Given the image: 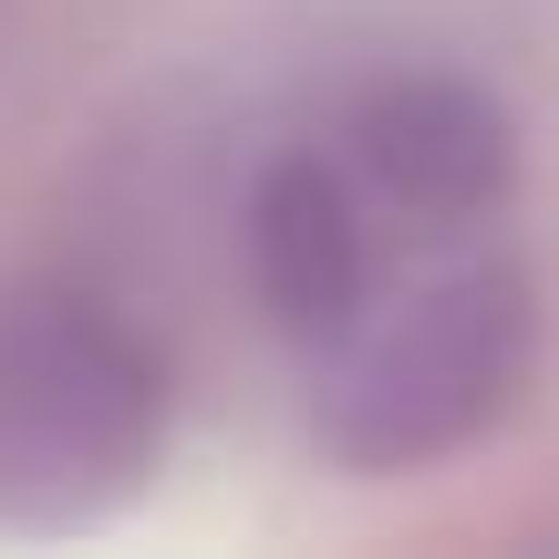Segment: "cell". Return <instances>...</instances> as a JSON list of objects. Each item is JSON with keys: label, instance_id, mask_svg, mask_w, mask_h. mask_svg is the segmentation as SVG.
<instances>
[{"label": "cell", "instance_id": "obj_1", "mask_svg": "<svg viewBox=\"0 0 559 559\" xmlns=\"http://www.w3.org/2000/svg\"><path fill=\"white\" fill-rule=\"evenodd\" d=\"M528 373H539V290L528 270L477 260L383 311L362 300V321L321 342L311 436L353 477H415V466L466 456L487 425H508Z\"/></svg>", "mask_w": 559, "mask_h": 559}, {"label": "cell", "instance_id": "obj_2", "mask_svg": "<svg viewBox=\"0 0 559 559\" xmlns=\"http://www.w3.org/2000/svg\"><path fill=\"white\" fill-rule=\"evenodd\" d=\"M166 445V362L94 290H21L0 311V528L115 508Z\"/></svg>", "mask_w": 559, "mask_h": 559}, {"label": "cell", "instance_id": "obj_3", "mask_svg": "<svg viewBox=\"0 0 559 559\" xmlns=\"http://www.w3.org/2000/svg\"><path fill=\"white\" fill-rule=\"evenodd\" d=\"M353 177L373 207H394L415 239H456V228L498 218L519 187V135H508L498 94L456 73H394L362 94L353 115Z\"/></svg>", "mask_w": 559, "mask_h": 559}, {"label": "cell", "instance_id": "obj_4", "mask_svg": "<svg viewBox=\"0 0 559 559\" xmlns=\"http://www.w3.org/2000/svg\"><path fill=\"white\" fill-rule=\"evenodd\" d=\"M249 280L260 311L290 342H332L373 300V218H362V177L332 156H270L249 187Z\"/></svg>", "mask_w": 559, "mask_h": 559}]
</instances>
